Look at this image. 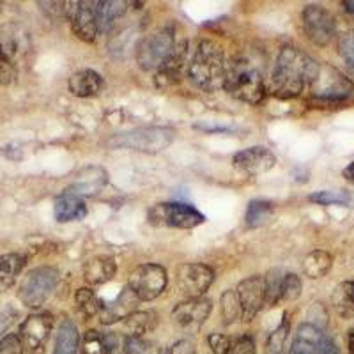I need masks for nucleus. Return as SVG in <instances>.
<instances>
[{
	"instance_id": "1",
	"label": "nucleus",
	"mask_w": 354,
	"mask_h": 354,
	"mask_svg": "<svg viewBox=\"0 0 354 354\" xmlns=\"http://www.w3.org/2000/svg\"><path fill=\"white\" fill-rule=\"evenodd\" d=\"M317 69L319 62H315L312 57L294 46H287L278 53L271 73L274 94L282 97L298 96L314 82Z\"/></svg>"
},
{
	"instance_id": "2",
	"label": "nucleus",
	"mask_w": 354,
	"mask_h": 354,
	"mask_svg": "<svg viewBox=\"0 0 354 354\" xmlns=\"http://www.w3.org/2000/svg\"><path fill=\"white\" fill-rule=\"evenodd\" d=\"M225 53L214 41H201L188 62L189 82L204 93H216L225 84Z\"/></svg>"
},
{
	"instance_id": "3",
	"label": "nucleus",
	"mask_w": 354,
	"mask_h": 354,
	"mask_svg": "<svg viewBox=\"0 0 354 354\" xmlns=\"http://www.w3.org/2000/svg\"><path fill=\"white\" fill-rule=\"evenodd\" d=\"M223 87L230 96L250 105H257L264 97V78L261 69L243 57L232 59L227 64Z\"/></svg>"
},
{
	"instance_id": "4",
	"label": "nucleus",
	"mask_w": 354,
	"mask_h": 354,
	"mask_svg": "<svg viewBox=\"0 0 354 354\" xmlns=\"http://www.w3.org/2000/svg\"><path fill=\"white\" fill-rule=\"evenodd\" d=\"M174 140V129L163 126H144L119 133L109 140L113 149H129L138 153L158 154L165 151Z\"/></svg>"
},
{
	"instance_id": "5",
	"label": "nucleus",
	"mask_w": 354,
	"mask_h": 354,
	"mask_svg": "<svg viewBox=\"0 0 354 354\" xmlns=\"http://www.w3.org/2000/svg\"><path fill=\"white\" fill-rule=\"evenodd\" d=\"M57 282H59V273L55 268H50V266L34 268L21 280L18 298L28 308H39L52 296Z\"/></svg>"
},
{
	"instance_id": "6",
	"label": "nucleus",
	"mask_w": 354,
	"mask_h": 354,
	"mask_svg": "<svg viewBox=\"0 0 354 354\" xmlns=\"http://www.w3.org/2000/svg\"><path fill=\"white\" fill-rule=\"evenodd\" d=\"M147 220L154 227H170V229H195L204 223V214L194 205L183 202H165L153 205L147 213Z\"/></svg>"
},
{
	"instance_id": "7",
	"label": "nucleus",
	"mask_w": 354,
	"mask_h": 354,
	"mask_svg": "<svg viewBox=\"0 0 354 354\" xmlns=\"http://www.w3.org/2000/svg\"><path fill=\"white\" fill-rule=\"evenodd\" d=\"M176 30L172 27H165L156 30L154 34L145 37L137 48V61L144 71L160 69L161 64L170 57L177 44Z\"/></svg>"
},
{
	"instance_id": "8",
	"label": "nucleus",
	"mask_w": 354,
	"mask_h": 354,
	"mask_svg": "<svg viewBox=\"0 0 354 354\" xmlns=\"http://www.w3.org/2000/svg\"><path fill=\"white\" fill-rule=\"evenodd\" d=\"M169 277L160 264H142L129 274L128 287L138 301H153L165 290Z\"/></svg>"
},
{
	"instance_id": "9",
	"label": "nucleus",
	"mask_w": 354,
	"mask_h": 354,
	"mask_svg": "<svg viewBox=\"0 0 354 354\" xmlns=\"http://www.w3.org/2000/svg\"><path fill=\"white\" fill-rule=\"evenodd\" d=\"M310 91L321 100H344L354 93V84L338 69L328 64H319L317 75L310 84Z\"/></svg>"
},
{
	"instance_id": "10",
	"label": "nucleus",
	"mask_w": 354,
	"mask_h": 354,
	"mask_svg": "<svg viewBox=\"0 0 354 354\" xmlns=\"http://www.w3.org/2000/svg\"><path fill=\"white\" fill-rule=\"evenodd\" d=\"M303 28L310 41L317 46H328L337 32L335 18L321 6H306L303 9Z\"/></svg>"
},
{
	"instance_id": "11",
	"label": "nucleus",
	"mask_w": 354,
	"mask_h": 354,
	"mask_svg": "<svg viewBox=\"0 0 354 354\" xmlns=\"http://www.w3.org/2000/svg\"><path fill=\"white\" fill-rule=\"evenodd\" d=\"M53 328V317L50 314L28 315L20 328V340L27 354H43Z\"/></svg>"
},
{
	"instance_id": "12",
	"label": "nucleus",
	"mask_w": 354,
	"mask_h": 354,
	"mask_svg": "<svg viewBox=\"0 0 354 354\" xmlns=\"http://www.w3.org/2000/svg\"><path fill=\"white\" fill-rule=\"evenodd\" d=\"M66 17L71 21V28L78 39L85 43H94L100 34V25H97L96 2H68V11Z\"/></svg>"
},
{
	"instance_id": "13",
	"label": "nucleus",
	"mask_w": 354,
	"mask_h": 354,
	"mask_svg": "<svg viewBox=\"0 0 354 354\" xmlns=\"http://www.w3.org/2000/svg\"><path fill=\"white\" fill-rule=\"evenodd\" d=\"M214 282V271L205 264H183L177 268V286L188 299L202 298Z\"/></svg>"
},
{
	"instance_id": "14",
	"label": "nucleus",
	"mask_w": 354,
	"mask_h": 354,
	"mask_svg": "<svg viewBox=\"0 0 354 354\" xmlns=\"http://www.w3.org/2000/svg\"><path fill=\"white\" fill-rule=\"evenodd\" d=\"M290 354H340L331 338L322 333L319 326L305 322L296 331Z\"/></svg>"
},
{
	"instance_id": "15",
	"label": "nucleus",
	"mask_w": 354,
	"mask_h": 354,
	"mask_svg": "<svg viewBox=\"0 0 354 354\" xmlns=\"http://www.w3.org/2000/svg\"><path fill=\"white\" fill-rule=\"evenodd\" d=\"M213 303L209 298H194L183 301L172 310V321L177 328L186 333H195L209 317Z\"/></svg>"
},
{
	"instance_id": "16",
	"label": "nucleus",
	"mask_w": 354,
	"mask_h": 354,
	"mask_svg": "<svg viewBox=\"0 0 354 354\" xmlns=\"http://www.w3.org/2000/svg\"><path fill=\"white\" fill-rule=\"evenodd\" d=\"M236 292H238L239 303H241V319L245 322H252L266 305L264 277L255 274V277L245 278L238 286Z\"/></svg>"
},
{
	"instance_id": "17",
	"label": "nucleus",
	"mask_w": 354,
	"mask_h": 354,
	"mask_svg": "<svg viewBox=\"0 0 354 354\" xmlns=\"http://www.w3.org/2000/svg\"><path fill=\"white\" fill-rule=\"evenodd\" d=\"M234 167L239 170H243L245 174L250 176H261V174L268 172L274 167L277 163V158L271 153L268 147H262V145H255V147H248V149L239 151L236 156H234Z\"/></svg>"
},
{
	"instance_id": "18",
	"label": "nucleus",
	"mask_w": 354,
	"mask_h": 354,
	"mask_svg": "<svg viewBox=\"0 0 354 354\" xmlns=\"http://www.w3.org/2000/svg\"><path fill=\"white\" fill-rule=\"evenodd\" d=\"M186 53H188V43L186 39L177 41L176 48L174 52L170 53V57L167 59L161 68L158 69V75H156V84L160 88H169L170 85L177 84V82L181 80V71H183V66L186 62Z\"/></svg>"
},
{
	"instance_id": "19",
	"label": "nucleus",
	"mask_w": 354,
	"mask_h": 354,
	"mask_svg": "<svg viewBox=\"0 0 354 354\" xmlns=\"http://www.w3.org/2000/svg\"><path fill=\"white\" fill-rule=\"evenodd\" d=\"M68 87L71 91V94H75V96L93 97L97 96L103 91L105 80L94 69H82V71L73 73L68 82Z\"/></svg>"
},
{
	"instance_id": "20",
	"label": "nucleus",
	"mask_w": 354,
	"mask_h": 354,
	"mask_svg": "<svg viewBox=\"0 0 354 354\" xmlns=\"http://www.w3.org/2000/svg\"><path fill=\"white\" fill-rule=\"evenodd\" d=\"M53 213H55V220L59 223L84 220L87 216V205H85L84 198L78 197L77 194H73V192L68 189V192H64V194L57 197Z\"/></svg>"
},
{
	"instance_id": "21",
	"label": "nucleus",
	"mask_w": 354,
	"mask_h": 354,
	"mask_svg": "<svg viewBox=\"0 0 354 354\" xmlns=\"http://www.w3.org/2000/svg\"><path fill=\"white\" fill-rule=\"evenodd\" d=\"M137 296L128 289H124V292L119 294V298L115 301L105 305L103 303V308L100 312V317L103 324H112V322L121 321V319H126L128 315H131L133 312H137Z\"/></svg>"
},
{
	"instance_id": "22",
	"label": "nucleus",
	"mask_w": 354,
	"mask_h": 354,
	"mask_svg": "<svg viewBox=\"0 0 354 354\" xmlns=\"http://www.w3.org/2000/svg\"><path fill=\"white\" fill-rule=\"evenodd\" d=\"M117 266L115 261L109 255H96L88 259L84 266V278L88 286H101V283L110 282L115 277Z\"/></svg>"
},
{
	"instance_id": "23",
	"label": "nucleus",
	"mask_w": 354,
	"mask_h": 354,
	"mask_svg": "<svg viewBox=\"0 0 354 354\" xmlns=\"http://www.w3.org/2000/svg\"><path fill=\"white\" fill-rule=\"evenodd\" d=\"M106 181H109V176H106L105 170L100 169V167H88L78 174L77 181L73 183L69 192L77 194L78 197H82V195L93 197V195L100 194V189L106 185Z\"/></svg>"
},
{
	"instance_id": "24",
	"label": "nucleus",
	"mask_w": 354,
	"mask_h": 354,
	"mask_svg": "<svg viewBox=\"0 0 354 354\" xmlns=\"http://www.w3.org/2000/svg\"><path fill=\"white\" fill-rule=\"evenodd\" d=\"M78 347H80V335L77 324L71 319H64L57 330L53 354H78Z\"/></svg>"
},
{
	"instance_id": "25",
	"label": "nucleus",
	"mask_w": 354,
	"mask_h": 354,
	"mask_svg": "<svg viewBox=\"0 0 354 354\" xmlns=\"http://www.w3.org/2000/svg\"><path fill=\"white\" fill-rule=\"evenodd\" d=\"M27 259L21 254L0 255V292L8 290L24 270Z\"/></svg>"
},
{
	"instance_id": "26",
	"label": "nucleus",
	"mask_w": 354,
	"mask_h": 354,
	"mask_svg": "<svg viewBox=\"0 0 354 354\" xmlns=\"http://www.w3.org/2000/svg\"><path fill=\"white\" fill-rule=\"evenodd\" d=\"M158 324V315L154 312H133L131 315L124 319V328L128 338H142L145 333L156 328Z\"/></svg>"
},
{
	"instance_id": "27",
	"label": "nucleus",
	"mask_w": 354,
	"mask_h": 354,
	"mask_svg": "<svg viewBox=\"0 0 354 354\" xmlns=\"http://www.w3.org/2000/svg\"><path fill=\"white\" fill-rule=\"evenodd\" d=\"M331 301L340 317H354V282L338 283L331 294Z\"/></svg>"
},
{
	"instance_id": "28",
	"label": "nucleus",
	"mask_w": 354,
	"mask_h": 354,
	"mask_svg": "<svg viewBox=\"0 0 354 354\" xmlns=\"http://www.w3.org/2000/svg\"><path fill=\"white\" fill-rule=\"evenodd\" d=\"M331 264H333V259L328 252L324 250H315L312 254L306 255L305 262H303V271L308 278H322L328 271L331 270Z\"/></svg>"
},
{
	"instance_id": "29",
	"label": "nucleus",
	"mask_w": 354,
	"mask_h": 354,
	"mask_svg": "<svg viewBox=\"0 0 354 354\" xmlns=\"http://www.w3.org/2000/svg\"><path fill=\"white\" fill-rule=\"evenodd\" d=\"M126 2H96V15L100 32H106L117 18H121L126 12Z\"/></svg>"
},
{
	"instance_id": "30",
	"label": "nucleus",
	"mask_w": 354,
	"mask_h": 354,
	"mask_svg": "<svg viewBox=\"0 0 354 354\" xmlns=\"http://www.w3.org/2000/svg\"><path fill=\"white\" fill-rule=\"evenodd\" d=\"M274 207L271 202L268 201H252L246 209V225L250 229H257V227L264 225L266 221L270 220L273 214Z\"/></svg>"
},
{
	"instance_id": "31",
	"label": "nucleus",
	"mask_w": 354,
	"mask_h": 354,
	"mask_svg": "<svg viewBox=\"0 0 354 354\" xmlns=\"http://www.w3.org/2000/svg\"><path fill=\"white\" fill-rule=\"evenodd\" d=\"M289 331H290V322L289 319L283 317L282 324L268 337L266 342V354H286L287 349V340H289Z\"/></svg>"
},
{
	"instance_id": "32",
	"label": "nucleus",
	"mask_w": 354,
	"mask_h": 354,
	"mask_svg": "<svg viewBox=\"0 0 354 354\" xmlns=\"http://www.w3.org/2000/svg\"><path fill=\"white\" fill-rule=\"evenodd\" d=\"M220 305H221V319H223V322H225L227 326L241 317V303H239L238 292H236V290L229 289L221 294Z\"/></svg>"
},
{
	"instance_id": "33",
	"label": "nucleus",
	"mask_w": 354,
	"mask_h": 354,
	"mask_svg": "<svg viewBox=\"0 0 354 354\" xmlns=\"http://www.w3.org/2000/svg\"><path fill=\"white\" fill-rule=\"evenodd\" d=\"M75 301H77L78 308H80V312L85 317L100 315L101 308H103V301L91 289H78L77 294H75Z\"/></svg>"
},
{
	"instance_id": "34",
	"label": "nucleus",
	"mask_w": 354,
	"mask_h": 354,
	"mask_svg": "<svg viewBox=\"0 0 354 354\" xmlns=\"http://www.w3.org/2000/svg\"><path fill=\"white\" fill-rule=\"evenodd\" d=\"M282 280L283 274L280 270H271L266 274V305L274 306L278 301H282Z\"/></svg>"
},
{
	"instance_id": "35",
	"label": "nucleus",
	"mask_w": 354,
	"mask_h": 354,
	"mask_svg": "<svg viewBox=\"0 0 354 354\" xmlns=\"http://www.w3.org/2000/svg\"><path fill=\"white\" fill-rule=\"evenodd\" d=\"M308 201L321 205H349L351 195L347 192H315L310 195Z\"/></svg>"
},
{
	"instance_id": "36",
	"label": "nucleus",
	"mask_w": 354,
	"mask_h": 354,
	"mask_svg": "<svg viewBox=\"0 0 354 354\" xmlns=\"http://www.w3.org/2000/svg\"><path fill=\"white\" fill-rule=\"evenodd\" d=\"M301 280L298 274L287 273L282 280V301H294L301 296Z\"/></svg>"
},
{
	"instance_id": "37",
	"label": "nucleus",
	"mask_w": 354,
	"mask_h": 354,
	"mask_svg": "<svg viewBox=\"0 0 354 354\" xmlns=\"http://www.w3.org/2000/svg\"><path fill=\"white\" fill-rule=\"evenodd\" d=\"M338 53L342 57L346 64L354 69V30L342 34L338 39Z\"/></svg>"
},
{
	"instance_id": "38",
	"label": "nucleus",
	"mask_w": 354,
	"mask_h": 354,
	"mask_svg": "<svg viewBox=\"0 0 354 354\" xmlns=\"http://www.w3.org/2000/svg\"><path fill=\"white\" fill-rule=\"evenodd\" d=\"M126 354H163V351L156 344L144 342L142 338H128Z\"/></svg>"
},
{
	"instance_id": "39",
	"label": "nucleus",
	"mask_w": 354,
	"mask_h": 354,
	"mask_svg": "<svg viewBox=\"0 0 354 354\" xmlns=\"http://www.w3.org/2000/svg\"><path fill=\"white\" fill-rule=\"evenodd\" d=\"M17 78V68L8 57V53L0 48V85H9Z\"/></svg>"
},
{
	"instance_id": "40",
	"label": "nucleus",
	"mask_w": 354,
	"mask_h": 354,
	"mask_svg": "<svg viewBox=\"0 0 354 354\" xmlns=\"http://www.w3.org/2000/svg\"><path fill=\"white\" fill-rule=\"evenodd\" d=\"M82 354H105L103 353V344H101V335L97 331L91 330L85 333Z\"/></svg>"
},
{
	"instance_id": "41",
	"label": "nucleus",
	"mask_w": 354,
	"mask_h": 354,
	"mask_svg": "<svg viewBox=\"0 0 354 354\" xmlns=\"http://www.w3.org/2000/svg\"><path fill=\"white\" fill-rule=\"evenodd\" d=\"M207 342H209L211 351H213L214 354H229L230 347H232L230 337L221 333H211L209 337H207Z\"/></svg>"
},
{
	"instance_id": "42",
	"label": "nucleus",
	"mask_w": 354,
	"mask_h": 354,
	"mask_svg": "<svg viewBox=\"0 0 354 354\" xmlns=\"http://www.w3.org/2000/svg\"><path fill=\"white\" fill-rule=\"evenodd\" d=\"M24 346L18 335L9 333L0 340V354H24Z\"/></svg>"
},
{
	"instance_id": "43",
	"label": "nucleus",
	"mask_w": 354,
	"mask_h": 354,
	"mask_svg": "<svg viewBox=\"0 0 354 354\" xmlns=\"http://www.w3.org/2000/svg\"><path fill=\"white\" fill-rule=\"evenodd\" d=\"M229 354H257V351H255L254 338L252 337L238 338V340L232 344V347H230Z\"/></svg>"
},
{
	"instance_id": "44",
	"label": "nucleus",
	"mask_w": 354,
	"mask_h": 354,
	"mask_svg": "<svg viewBox=\"0 0 354 354\" xmlns=\"http://www.w3.org/2000/svg\"><path fill=\"white\" fill-rule=\"evenodd\" d=\"M165 354H195V346L189 340H179Z\"/></svg>"
},
{
	"instance_id": "45",
	"label": "nucleus",
	"mask_w": 354,
	"mask_h": 354,
	"mask_svg": "<svg viewBox=\"0 0 354 354\" xmlns=\"http://www.w3.org/2000/svg\"><path fill=\"white\" fill-rule=\"evenodd\" d=\"M342 174H344V177H346L347 181L353 183V185H354V161H353V163H349L346 169H344Z\"/></svg>"
},
{
	"instance_id": "46",
	"label": "nucleus",
	"mask_w": 354,
	"mask_h": 354,
	"mask_svg": "<svg viewBox=\"0 0 354 354\" xmlns=\"http://www.w3.org/2000/svg\"><path fill=\"white\" fill-rule=\"evenodd\" d=\"M347 351L349 354H354V326L349 330V335H347Z\"/></svg>"
},
{
	"instance_id": "47",
	"label": "nucleus",
	"mask_w": 354,
	"mask_h": 354,
	"mask_svg": "<svg viewBox=\"0 0 354 354\" xmlns=\"http://www.w3.org/2000/svg\"><path fill=\"white\" fill-rule=\"evenodd\" d=\"M344 8H346L347 11L354 12V0H351V2H344Z\"/></svg>"
}]
</instances>
